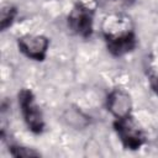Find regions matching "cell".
I'll return each mask as SVG.
<instances>
[{
  "instance_id": "3",
  "label": "cell",
  "mask_w": 158,
  "mask_h": 158,
  "mask_svg": "<svg viewBox=\"0 0 158 158\" xmlns=\"http://www.w3.org/2000/svg\"><path fill=\"white\" fill-rule=\"evenodd\" d=\"M107 49L114 56H123L131 52L136 47V38L131 30L127 27H122L117 31L104 30Z\"/></svg>"
},
{
  "instance_id": "4",
  "label": "cell",
  "mask_w": 158,
  "mask_h": 158,
  "mask_svg": "<svg viewBox=\"0 0 158 158\" xmlns=\"http://www.w3.org/2000/svg\"><path fill=\"white\" fill-rule=\"evenodd\" d=\"M69 27L79 36L88 37L93 30V10L84 4H77L68 16Z\"/></svg>"
},
{
  "instance_id": "8",
  "label": "cell",
  "mask_w": 158,
  "mask_h": 158,
  "mask_svg": "<svg viewBox=\"0 0 158 158\" xmlns=\"http://www.w3.org/2000/svg\"><path fill=\"white\" fill-rule=\"evenodd\" d=\"M11 153L15 157H30V156H40V153L31 151V149H26L25 147H12L11 148Z\"/></svg>"
},
{
  "instance_id": "2",
  "label": "cell",
  "mask_w": 158,
  "mask_h": 158,
  "mask_svg": "<svg viewBox=\"0 0 158 158\" xmlns=\"http://www.w3.org/2000/svg\"><path fill=\"white\" fill-rule=\"evenodd\" d=\"M19 102H20L23 120L27 123L28 128L35 133L42 132L44 126L42 112L35 100L33 94L27 89L21 90V93L19 94Z\"/></svg>"
},
{
  "instance_id": "5",
  "label": "cell",
  "mask_w": 158,
  "mask_h": 158,
  "mask_svg": "<svg viewBox=\"0 0 158 158\" xmlns=\"http://www.w3.org/2000/svg\"><path fill=\"white\" fill-rule=\"evenodd\" d=\"M48 40L43 36H35V35H26L19 38V47L20 49L31 59L35 60H43L47 48H48Z\"/></svg>"
},
{
  "instance_id": "1",
  "label": "cell",
  "mask_w": 158,
  "mask_h": 158,
  "mask_svg": "<svg viewBox=\"0 0 158 158\" xmlns=\"http://www.w3.org/2000/svg\"><path fill=\"white\" fill-rule=\"evenodd\" d=\"M115 130L123 146L128 149H137L144 142V135L142 128L138 126L135 118L130 116V114L116 118Z\"/></svg>"
},
{
  "instance_id": "7",
  "label": "cell",
  "mask_w": 158,
  "mask_h": 158,
  "mask_svg": "<svg viewBox=\"0 0 158 158\" xmlns=\"http://www.w3.org/2000/svg\"><path fill=\"white\" fill-rule=\"evenodd\" d=\"M15 15H16L15 7H12L10 5L2 7V10H1V28L2 30H5L9 25H11Z\"/></svg>"
},
{
  "instance_id": "6",
  "label": "cell",
  "mask_w": 158,
  "mask_h": 158,
  "mask_svg": "<svg viewBox=\"0 0 158 158\" xmlns=\"http://www.w3.org/2000/svg\"><path fill=\"white\" fill-rule=\"evenodd\" d=\"M107 106L110 109V111L116 116V117H121L125 115L130 114V98L127 94H125L121 90H116L114 91L107 101Z\"/></svg>"
},
{
  "instance_id": "9",
  "label": "cell",
  "mask_w": 158,
  "mask_h": 158,
  "mask_svg": "<svg viewBox=\"0 0 158 158\" xmlns=\"http://www.w3.org/2000/svg\"><path fill=\"white\" fill-rule=\"evenodd\" d=\"M151 86L158 94V74H151Z\"/></svg>"
},
{
  "instance_id": "10",
  "label": "cell",
  "mask_w": 158,
  "mask_h": 158,
  "mask_svg": "<svg viewBox=\"0 0 158 158\" xmlns=\"http://www.w3.org/2000/svg\"><path fill=\"white\" fill-rule=\"evenodd\" d=\"M120 1H123V2H132L133 0H120Z\"/></svg>"
}]
</instances>
